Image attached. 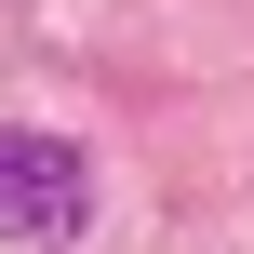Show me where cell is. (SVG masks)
Wrapping results in <instances>:
<instances>
[{"mask_svg": "<svg viewBox=\"0 0 254 254\" xmlns=\"http://www.w3.org/2000/svg\"><path fill=\"white\" fill-rule=\"evenodd\" d=\"M0 228L80 241V228H94V161H80L67 134H0Z\"/></svg>", "mask_w": 254, "mask_h": 254, "instance_id": "cell-1", "label": "cell"}]
</instances>
